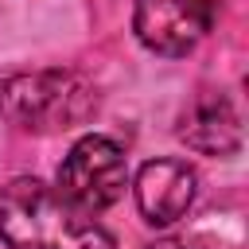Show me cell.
<instances>
[{
  "instance_id": "obj_1",
  "label": "cell",
  "mask_w": 249,
  "mask_h": 249,
  "mask_svg": "<svg viewBox=\"0 0 249 249\" xmlns=\"http://www.w3.org/2000/svg\"><path fill=\"white\" fill-rule=\"evenodd\" d=\"M0 241L8 249H117L93 214H82L31 175H16L0 187Z\"/></svg>"
},
{
  "instance_id": "obj_2",
  "label": "cell",
  "mask_w": 249,
  "mask_h": 249,
  "mask_svg": "<svg viewBox=\"0 0 249 249\" xmlns=\"http://www.w3.org/2000/svg\"><path fill=\"white\" fill-rule=\"evenodd\" d=\"M97 113V89L78 70H35L0 82V117L23 132H66Z\"/></svg>"
},
{
  "instance_id": "obj_3",
  "label": "cell",
  "mask_w": 249,
  "mask_h": 249,
  "mask_svg": "<svg viewBox=\"0 0 249 249\" xmlns=\"http://www.w3.org/2000/svg\"><path fill=\"white\" fill-rule=\"evenodd\" d=\"M128 187V160H124V148L113 140V136H101V132H89L82 136L62 167H58V195L66 202H74L82 214H101L109 210Z\"/></svg>"
},
{
  "instance_id": "obj_4",
  "label": "cell",
  "mask_w": 249,
  "mask_h": 249,
  "mask_svg": "<svg viewBox=\"0 0 249 249\" xmlns=\"http://www.w3.org/2000/svg\"><path fill=\"white\" fill-rule=\"evenodd\" d=\"M218 12H222V0H136L132 31L140 47H148L152 54L183 58L206 39Z\"/></svg>"
},
{
  "instance_id": "obj_5",
  "label": "cell",
  "mask_w": 249,
  "mask_h": 249,
  "mask_svg": "<svg viewBox=\"0 0 249 249\" xmlns=\"http://www.w3.org/2000/svg\"><path fill=\"white\" fill-rule=\"evenodd\" d=\"M132 191H136V206L148 226H171L191 210L195 191H198V175L187 160L160 156L136 171Z\"/></svg>"
},
{
  "instance_id": "obj_6",
  "label": "cell",
  "mask_w": 249,
  "mask_h": 249,
  "mask_svg": "<svg viewBox=\"0 0 249 249\" xmlns=\"http://www.w3.org/2000/svg\"><path fill=\"white\" fill-rule=\"evenodd\" d=\"M175 136L198 156H233L241 148V117L222 89H202L179 113Z\"/></svg>"
},
{
  "instance_id": "obj_7",
  "label": "cell",
  "mask_w": 249,
  "mask_h": 249,
  "mask_svg": "<svg viewBox=\"0 0 249 249\" xmlns=\"http://www.w3.org/2000/svg\"><path fill=\"white\" fill-rule=\"evenodd\" d=\"M148 249H222L214 237H202V233H191V237H167V241H156Z\"/></svg>"
}]
</instances>
